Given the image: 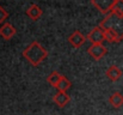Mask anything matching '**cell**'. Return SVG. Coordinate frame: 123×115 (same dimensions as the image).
Here are the masks:
<instances>
[{
  "label": "cell",
  "mask_w": 123,
  "mask_h": 115,
  "mask_svg": "<svg viewBox=\"0 0 123 115\" xmlns=\"http://www.w3.org/2000/svg\"><path fill=\"white\" fill-rule=\"evenodd\" d=\"M54 103L57 106V107H60V108H63V107H66L68 103H69V101H71V97L68 96V94L67 92H61V91H57V94L54 96Z\"/></svg>",
  "instance_id": "ba28073f"
},
{
  "label": "cell",
  "mask_w": 123,
  "mask_h": 115,
  "mask_svg": "<svg viewBox=\"0 0 123 115\" xmlns=\"http://www.w3.org/2000/svg\"><path fill=\"white\" fill-rule=\"evenodd\" d=\"M87 40L92 43V44H96V43H103L105 41V33H104V29L99 25V27H96L91 30V33L87 35Z\"/></svg>",
  "instance_id": "5b68a950"
},
{
  "label": "cell",
  "mask_w": 123,
  "mask_h": 115,
  "mask_svg": "<svg viewBox=\"0 0 123 115\" xmlns=\"http://www.w3.org/2000/svg\"><path fill=\"white\" fill-rule=\"evenodd\" d=\"M72 86V83L66 78V77H62V79L60 80V83L57 84V86L55 88L57 91H61V92H67V90Z\"/></svg>",
  "instance_id": "5bb4252c"
},
{
  "label": "cell",
  "mask_w": 123,
  "mask_h": 115,
  "mask_svg": "<svg viewBox=\"0 0 123 115\" xmlns=\"http://www.w3.org/2000/svg\"><path fill=\"white\" fill-rule=\"evenodd\" d=\"M23 56L32 65V66H38L41 62L45 60L48 56V52L45 50L44 47H42L37 41H34L30 43L24 50H23Z\"/></svg>",
  "instance_id": "6da1fadb"
},
{
  "label": "cell",
  "mask_w": 123,
  "mask_h": 115,
  "mask_svg": "<svg viewBox=\"0 0 123 115\" xmlns=\"http://www.w3.org/2000/svg\"><path fill=\"white\" fill-rule=\"evenodd\" d=\"M105 74H106V77H108L111 81H117V80L122 77V71H121L117 66L112 65V66H110V67L106 70Z\"/></svg>",
  "instance_id": "9c48e42d"
},
{
  "label": "cell",
  "mask_w": 123,
  "mask_h": 115,
  "mask_svg": "<svg viewBox=\"0 0 123 115\" xmlns=\"http://www.w3.org/2000/svg\"><path fill=\"white\" fill-rule=\"evenodd\" d=\"M111 12L117 14V16L123 17V0H116L115 1V5H114Z\"/></svg>",
  "instance_id": "9a60e30c"
},
{
  "label": "cell",
  "mask_w": 123,
  "mask_h": 115,
  "mask_svg": "<svg viewBox=\"0 0 123 115\" xmlns=\"http://www.w3.org/2000/svg\"><path fill=\"white\" fill-rule=\"evenodd\" d=\"M104 33H105V41H108V42H110V43H117V42H121L122 41V38L120 37V35H117L115 31H112V30H104Z\"/></svg>",
  "instance_id": "4fadbf2b"
},
{
  "label": "cell",
  "mask_w": 123,
  "mask_h": 115,
  "mask_svg": "<svg viewBox=\"0 0 123 115\" xmlns=\"http://www.w3.org/2000/svg\"><path fill=\"white\" fill-rule=\"evenodd\" d=\"M16 33H17L16 28L12 24H10V23H4L0 27V36L4 38V40H7V41L11 40L16 35Z\"/></svg>",
  "instance_id": "8992f818"
},
{
  "label": "cell",
  "mask_w": 123,
  "mask_h": 115,
  "mask_svg": "<svg viewBox=\"0 0 123 115\" xmlns=\"http://www.w3.org/2000/svg\"><path fill=\"white\" fill-rule=\"evenodd\" d=\"M26 14H28V17H29L30 19H32V20H37V19L42 16L41 7L34 4V5H31V6L26 10Z\"/></svg>",
  "instance_id": "8fae6325"
},
{
  "label": "cell",
  "mask_w": 123,
  "mask_h": 115,
  "mask_svg": "<svg viewBox=\"0 0 123 115\" xmlns=\"http://www.w3.org/2000/svg\"><path fill=\"white\" fill-rule=\"evenodd\" d=\"M7 17H8V12L2 6H0V24H2L7 19Z\"/></svg>",
  "instance_id": "2e32d148"
},
{
  "label": "cell",
  "mask_w": 123,
  "mask_h": 115,
  "mask_svg": "<svg viewBox=\"0 0 123 115\" xmlns=\"http://www.w3.org/2000/svg\"><path fill=\"white\" fill-rule=\"evenodd\" d=\"M109 103L111 104L112 108L115 109H118L123 106V95L121 92H114L110 98H109Z\"/></svg>",
  "instance_id": "30bf717a"
},
{
  "label": "cell",
  "mask_w": 123,
  "mask_h": 115,
  "mask_svg": "<svg viewBox=\"0 0 123 115\" xmlns=\"http://www.w3.org/2000/svg\"><path fill=\"white\" fill-rule=\"evenodd\" d=\"M115 1L116 0H91L92 5L99 11L102 12L103 14H109L111 13V10L115 5Z\"/></svg>",
  "instance_id": "3957f363"
},
{
  "label": "cell",
  "mask_w": 123,
  "mask_h": 115,
  "mask_svg": "<svg viewBox=\"0 0 123 115\" xmlns=\"http://www.w3.org/2000/svg\"><path fill=\"white\" fill-rule=\"evenodd\" d=\"M108 49L103 43H96V44H91L87 49V53L94 59V60H100L105 54H106Z\"/></svg>",
  "instance_id": "277c9868"
},
{
  "label": "cell",
  "mask_w": 123,
  "mask_h": 115,
  "mask_svg": "<svg viewBox=\"0 0 123 115\" xmlns=\"http://www.w3.org/2000/svg\"><path fill=\"white\" fill-rule=\"evenodd\" d=\"M62 77L59 72H56V71H54V72H51L49 76L47 77V81L51 85V86H54V88H56L57 86V84L60 83V80L62 79Z\"/></svg>",
  "instance_id": "7c38bea8"
},
{
  "label": "cell",
  "mask_w": 123,
  "mask_h": 115,
  "mask_svg": "<svg viewBox=\"0 0 123 115\" xmlns=\"http://www.w3.org/2000/svg\"><path fill=\"white\" fill-rule=\"evenodd\" d=\"M86 38L87 37H85L80 31H78V30H77V31H74V33L68 37V42H69L74 48H79V47H81L82 44L85 43Z\"/></svg>",
  "instance_id": "52a82bcc"
},
{
  "label": "cell",
  "mask_w": 123,
  "mask_h": 115,
  "mask_svg": "<svg viewBox=\"0 0 123 115\" xmlns=\"http://www.w3.org/2000/svg\"><path fill=\"white\" fill-rule=\"evenodd\" d=\"M100 27L104 30H112L115 31L117 35H120V37L123 40V17L117 16L115 13H109L106 14V17L102 20Z\"/></svg>",
  "instance_id": "7a4b0ae2"
}]
</instances>
